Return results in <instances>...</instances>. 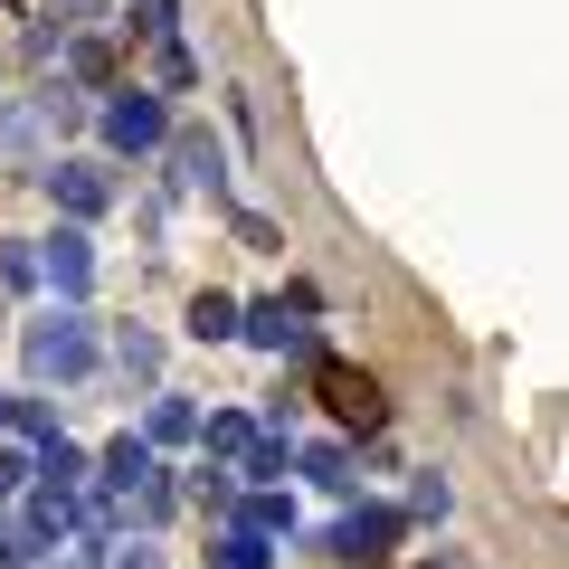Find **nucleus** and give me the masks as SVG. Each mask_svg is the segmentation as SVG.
<instances>
[{
  "mask_svg": "<svg viewBox=\"0 0 569 569\" xmlns=\"http://www.w3.org/2000/svg\"><path fill=\"white\" fill-rule=\"evenodd\" d=\"M29 370H39V380H86V370H96V332H86L77 305H58L48 323H29Z\"/></svg>",
  "mask_w": 569,
  "mask_h": 569,
  "instance_id": "nucleus-1",
  "label": "nucleus"
},
{
  "mask_svg": "<svg viewBox=\"0 0 569 569\" xmlns=\"http://www.w3.org/2000/svg\"><path fill=\"white\" fill-rule=\"evenodd\" d=\"M48 114H77V96H67V86H58V96H20V104H10V114H0V162H10V171H39V152H48Z\"/></svg>",
  "mask_w": 569,
  "mask_h": 569,
  "instance_id": "nucleus-2",
  "label": "nucleus"
},
{
  "mask_svg": "<svg viewBox=\"0 0 569 569\" xmlns=\"http://www.w3.org/2000/svg\"><path fill=\"white\" fill-rule=\"evenodd\" d=\"M399 512L389 503H370V512H342V522H332V560H351V569H380L389 550H399Z\"/></svg>",
  "mask_w": 569,
  "mask_h": 569,
  "instance_id": "nucleus-3",
  "label": "nucleus"
},
{
  "mask_svg": "<svg viewBox=\"0 0 569 569\" xmlns=\"http://www.w3.org/2000/svg\"><path fill=\"white\" fill-rule=\"evenodd\" d=\"M313 399H323L342 427H380V380L351 370V361H313Z\"/></svg>",
  "mask_w": 569,
  "mask_h": 569,
  "instance_id": "nucleus-4",
  "label": "nucleus"
},
{
  "mask_svg": "<svg viewBox=\"0 0 569 569\" xmlns=\"http://www.w3.org/2000/svg\"><path fill=\"white\" fill-rule=\"evenodd\" d=\"M104 142H114V152H162V142H171L162 96H142V86H133V96H114V104H104Z\"/></svg>",
  "mask_w": 569,
  "mask_h": 569,
  "instance_id": "nucleus-5",
  "label": "nucleus"
},
{
  "mask_svg": "<svg viewBox=\"0 0 569 569\" xmlns=\"http://www.w3.org/2000/svg\"><path fill=\"white\" fill-rule=\"evenodd\" d=\"M10 531H20V550H29V560H39L48 541H67V531H77V493L39 485V493H29V512H20V522H10Z\"/></svg>",
  "mask_w": 569,
  "mask_h": 569,
  "instance_id": "nucleus-6",
  "label": "nucleus"
},
{
  "mask_svg": "<svg viewBox=\"0 0 569 569\" xmlns=\"http://www.w3.org/2000/svg\"><path fill=\"white\" fill-rule=\"evenodd\" d=\"M48 190H58V209H67V219H77V228L114 209V181H104L96 162H58V171H48Z\"/></svg>",
  "mask_w": 569,
  "mask_h": 569,
  "instance_id": "nucleus-7",
  "label": "nucleus"
},
{
  "mask_svg": "<svg viewBox=\"0 0 569 569\" xmlns=\"http://www.w3.org/2000/svg\"><path fill=\"white\" fill-rule=\"evenodd\" d=\"M39 266H48V276H58V295H67V305H77L86 284H96V247H86V228H58Z\"/></svg>",
  "mask_w": 569,
  "mask_h": 569,
  "instance_id": "nucleus-8",
  "label": "nucleus"
},
{
  "mask_svg": "<svg viewBox=\"0 0 569 569\" xmlns=\"http://www.w3.org/2000/svg\"><path fill=\"white\" fill-rule=\"evenodd\" d=\"M238 332H247L257 351H313V332L295 323V305H284V295H276V305H257V313H238Z\"/></svg>",
  "mask_w": 569,
  "mask_h": 569,
  "instance_id": "nucleus-9",
  "label": "nucleus"
},
{
  "mask_svg": "<svg viewBox=\"0 0 569 569\" xmlns=\"http://www.w3.org/2000/svg\"><path fill=\"white\" fill-rule=\"evenodd\" d=\"M171 181L181 190H219L228 171H219V142L209 133H171Z\"/></svg>",
  "mask_w": 569,
  "mask_h": 569,
  "instance_id": "nucleus-10",
  "label": "nucleus"
},
{
  "mask_svg": "<svg viewBox=\"0 0 569 569\" xmlns=\"http://www.w3.org/2000/svg\"><path fill=\"white\" fill-rule=\"evenodd\" d=\"M152 475H162V466H152V447H142V437H114V447H104V485H114V493L152 485Z\"/></svg>",
  "mask_w": 569,
  "mask_h": 569,
  "instance_id": "nucleus-11",
  "label": "nucleus"
},
{
  "mask_svg": "<svg viewBox=\"0 0 569 569\" xmlns=\"http://www.w3.org/2000/svg\"><path fill=\"white\" fill-rule=\"evenodd\" d=\"M238 531L276 541V531H295V503H284V493H247V503H238Z\"/></svg>",
  "mask_w": 569,
  "mask_h": 569,
  "instance_id": "nucleus-12",
  "label": "nucleus"
},
{
  "mask_svg": "<svg viewBox=\"0 0 569 569\" xmlns=\"http://www.w3.org/2000/svg\"><path fill=\"white\" fill-rule=\"evenodd\" d=\"M190 332H200V342H228V332H238V305H228L219 284H209V295H190Z\"/></svg>",
  "mask_w": 569,
  "mask_h": 569,
  "instance_id": "nucleus-13",
  "label": "nucleus"
},
{
  "mask_svg": "<svg viewBox=\"0 0 569 569\" xmlns=\"http://www.w3.org/2000/svg\"><path fill=\"white\" fill-rule=\"evenodd\" d=\"M181 437H200V408H190V399H162V408H152V437H142V447H181Z\"/></svg>",
  "mask_w": 569,
  "mask_h": 569,
  "instance_id": "nucleus-14",
  "label": "nucleus"
},
{
  "mask_svg": "<svg viewBox=\"0 0 569 569\" xmlns=\"http://www.w3.org/2000/svg\"><path fill=\"white\" fill-rule=\"evenodd\" d=\"M114 361L133 370V380H152V370H162V342H152L142 323H123V332H114Z\"/></svg>",
  "mask_w": 569,
  "mask_h": 569,
  "instance_id": "nucleus-15",
  "label": "nucleus"
},
{
  "mask_svg": "<svg viewBox=\"0 0 569 569\" xmlns=\"http://www.w3.org/2000/svg\"><path fill=\"white\" fill-rule=\"evenodd\" d=\"M209 569H276V550H266L257 531H228V541L209 550Z\"/></svg>",
  "mask_w": 569,
  "mask_h": 569,
  "instance_id": "nucleus-16",
  "label": "nucleus"
},
{
  "mask_svg": "<svg viewBox=\"0 0 569 569\" xmlns=\"http://www.w3.org/2000/svg\"><path fill=\"white\" fill-rule=\"evenodd\" d=\"M247 447H257V418H238V408H228V418H209V456H228V466H238Z\"/></svg>",
  "mask_w": 569,
  "mask_h": 569,
  "instance_id": "nucleus-17",
  "label": "nucleus"
},
{
  "mask_svg": "<svg viewBox=\"0 0 569 569\" xmlns=\"http://www.w3.org/2000/svg\"><path fill=\"white\" fill-rule=\"evenodd\" d=\"M67 77H77V86H104V77H114V48H104V39H77V48H67Z\"/></svg>",
  "mask_w": 569,
  "mask_h": 569,
  "instance_id": "nucleus-18",
  "label": "nucleus"
},
{
  "mask_svg": "<svg viewBox=\"0 0 569 569\" xmlns=\"http://www.w3.org/2000/svg\"><path fill=\"white\" fill-rule=\"evenodd\" d=\"M171 10H181V0H133V39H152V48H171Z\"/></svg>",
  "mask_w": 569,
  "mask_h": 569,
  "instance_id": "nucleus-19",
  "label": "nucleus"
},
{
  "mask_svg": "<svg viewBox=\"0 0 569 569\" xmlns=\"http://www.w3.org/2000/svg\"><path fill=\"white\" fill-rule=\"evenodd\" d=\"M284 456H295L284 437H257V447L238 456V475H257V485H276V475H284Z\"/></svg>",
  "mask_w": 569,
  "mask_h": 569,
  "instance_id": "nucleus-20",
  "label": "nucleus"
},
{
  "mask_svg": "<svg viewBox=\"0 0 569 569\" xmlns=\"http://www.w3.org/2000/svg\"><path fill=\"white\" fill-rule=\"evenodd\" d=\"M0 427H20L29 447H48V437H58V418H48V408H39V399H10V418H0Z\"/></svg>",
  "mask_w": 569,
  "mask_h": 569,
  "instance_id": "nucleus-21",
  "label": "nucleus"
},
{
  "mask_svg": "<svg viewBox=\"0 0 569 569\" xmlns=\"http://www.w3.org/2000/svg\"><path fill=\"white\" fill-rule=\"evenodd\" d=\"M305 475H313V485H361V475H351V456H342V447H305Z\"/></svg>",
  "mask_w": 569,
  "mask_h": 569,
  "instance_id": "nucleus-22",
  "label": "nucleus"
},
{
  "mask_svg": "<svg viewBox=\"0 0 569 569\" xmlns=\"http://www.w3.org/2000/svg\"><path fill=\"white\" fill-rule=\"evenodd\" d=\"M0 284H39V247H20V238L0 247Z\"/></svg>",
  "mask_w": 569,
  "mask_h": 569,
  "instance_id": "nucleus-23",
  "label": "nucleus"
},
{
  "mask_svg": "<svg viewBox=\"0 0 569 569\" xmlns=\"http://www.w3.org/2000/svg\"><path fill=\"white\" fill-rule=\"evenodd\" d=\"M162 86H200V58H190V48H181V39H171V48H162Z\"/></svg>",
  "mask_w": 569,
  "mask_h": 569,
  "instance_id": "nucleus-24",
  "label": "nucleus"
},
{
  "mask_svg": "<svg viewBox=\"0 0 569 569\" xmlns=\"http://www.w3.org/2000/svg\"><path fill=\"white\" fill-rule=\"evenodd\" d=\"M20 485H29V456H20V447H0V493H20Z\"/></svg>",
  "mask_w": 569,
  "mask_h": 569,
  "instance_id": "nucleus-25",
  "label": "nucleus"
},
{
  "mask_svg": "<svg viewBox=\"0 0 569 569\" xmlns=\"http://www.w3.org/2000/svg\"><path fill=\"white\" fill-rule=\"evenodd\" d=\"M104 569H162L152 550H104Z\"/></svg>",
  "mask_w": 569,
  "mask_h": 569,
  "instance_id": "nucleus-26",
  "label": "nucleus"
},
{
  "mask_svg": "<svg viewBox=\"0 0 569 569\" xmlns=\"http://www.w3.org/2000/svg\"><path fill=\"white\" fill-rule=\"evenodd\" d=\"M20 560H29V550H20V531L0 522V569H20Z\"/></svg>",
  "mask_w": 569,
  "mask_h": 569,
  "instance_id": "nucleus-27",
  "label": "nucleus"
},
{
  "mask_svg": "<svg viewBox=\"0 0 569 569\" xmlns=\"http://www.w3.org/2000/svg\"><path fill=\"white\" fill-rule=\"evenodd\" d=\"M0 418H10V399H0Z\"/></svg>",
  "mask_w": 569,
  "mask_h": 569,
  "instance_id": "nucleus-28",
  "label": "nucleus"
}]
</instances>
